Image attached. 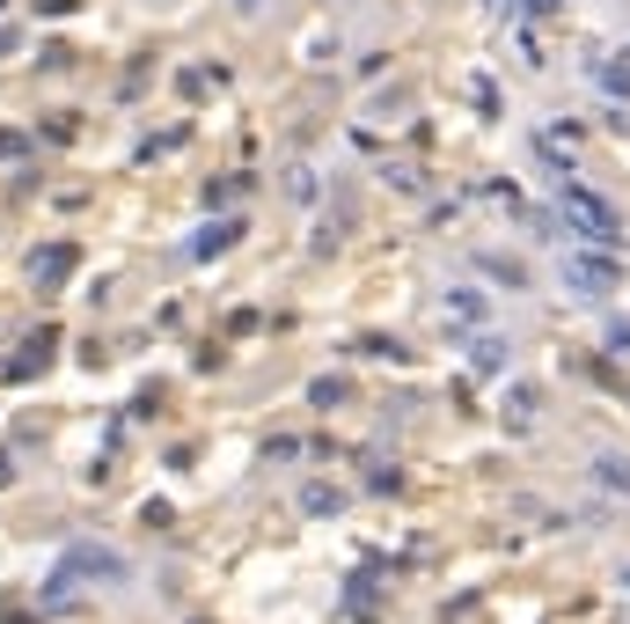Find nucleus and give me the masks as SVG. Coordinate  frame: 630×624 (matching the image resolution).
I'll use <instances>...</instances> for the list:
<instances>
[{"label": "nucleus", "instance_id": "nucleus-1", "mask_svg": "<svg viewBox=\"0 0 630 624\" xmlns=\"http://www.w3.org/2000/svg\"><path fill=\"white\" fill-rule=\"evenodd\" d=\"M601 477H608V485H623V493H630V463H616V456H601Z\"/></svg>", "mask_w": 630, "mask_h": 624}]
</instances>
